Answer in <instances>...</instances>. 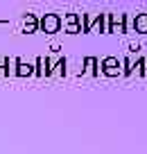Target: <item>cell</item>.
I'll list each match as a JSON object with an SVG mask.
<instances>
[{
	"instance_id": "obj_1",
	"label": "cell",
	"mask_w": 147,
	"mask_h": 154,
	"mask_svg": "<svg viewBox=\"0 0 147 154\" xmlns=\"http://www.w3.org/2000/svg\"><path fill=\"white\" fill-rule=\"evenodd\" d=\"M100 72L106 77H120L122 75V61L118 57H104L100 63Z\"/></svg>"
},
{
	"instance_id": "obj_2",
	"label": "cell",
	"mask_w": 147,
	"mask_h": 154,
	"mask_svg": "<svg viewBox=\"0 0 147 154\" xmlns=\"http://www.w3.org/2000/svg\"><path fill=\"white\" fill-rule=\"evenodd\" d=\"M41 27L45 34H57L59 27H61V18H59L57 14H45L41 20Z\"/></svg>"
},
{
	"instance_id": "obj_8",
	"label": "cell",
	"mask_w": 147,
	"mask_h": 154,
	"mask_svg": "<svg viewBox=\"0 0 147 154\" xmlns=\"http://www.w3.org/2000/svg\"><path fill=\"white\" fill-rule=\"evenodd\" d=\"M29 72H32V66H25V63L18 66V75H29Z\"/></svg>"
},
{
	"instance_id": "obj_3",
	"label": "cell",
	"mask_w": 147,
	"mask_h": 154,
	"mask_svg": "<svg viewBox=\"0 0 147 154\" xmlns=\"http://www.w3.org/2000/svg\"><path fill=\"white\" fill-rule=\"evenodd\" d=\"M131 29L136 34H147V14H136V18L131 20Z\"/></svg>"
},
{
	"instance_id": "obj_9",
	"label": "cell",
	"mask_w": 147,
	"mask_h": 154,
	"mask_svg": "<svg viewBox=\"0 0 147 154\" xmlns=\"http://www.w3.org/2000/svg\"><path fill=\"white\" fill-rule=\"evenodd\" d=\"M77 32H79V25H77V23H70V25H68V34H77Z\"/></svg>"
},
{
	"instance_id": "obj_7",
	"label": "cell",
	"mask_w": 147,
	"mask_h": 154,
	"mask_svg": "<svg viewBox=\"0 0 147 154\" xmlns=\"http://www.w3.org/2000/svg\"><path fill=\"white\" fill-rule=\"evenodd\" d=\"M25 27H27V32H34V27H36L34 16H27V18H25Z\"/></svg>"
},
{
	"instance_id": "obj_4",
	"label": "cell",
	"mask_w": 147,
	"mask_h": 154,
	"mask_svg": "<svg viewBox=\"0 0 147 154\" xmlns=\"http://www.w3.org/2000/svg\"><path fill=\"white\" fill-rule=\"evenodd\" d=\"M100 61H97V59L95 57H86L84 59V68H86V72H88V75H100Z\"/></svg>"
},
{
	"instance_id": "obj_5",
	"label": "cell",
	"mask_w": 147,
	"mask_h": 154,
	"mask_svg": "<svg viewBox=\"0 0 147 154\" xmlns=\"http://www.w3.org/2000/svg\"><path fill=\"white\" fill-rule=\"evenodd\" d=\"M131 72H136L138 77H147V59L136 57V61H133V70H131Z\"/></svg>"
},
{
	"instance_id": "obj_6",
	"label": "cell",
	"mask_w": 147,
	"mask_h": 154,
	"mask_svg": "<svg viewBox=\"0 0 147 154\" xmlns=\"http://www.w3.org/2000/svg\"><path fill=\"white\" fill-rule=\"evenodd\" d=\"M136 57H138V52H133L131 57H127L122 61V75H131V70H133V61H136Z\"/></svg>"
}]
</instances>
